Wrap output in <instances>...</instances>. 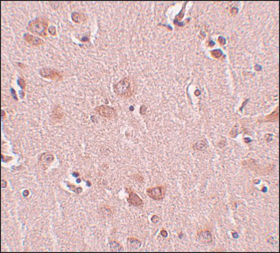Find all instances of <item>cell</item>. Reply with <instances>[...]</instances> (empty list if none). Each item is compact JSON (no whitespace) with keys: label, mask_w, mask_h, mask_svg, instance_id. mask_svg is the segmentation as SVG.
<instances>
[{"label":"cell","mask_w":280,"mask_h":253,"mask_svg":"<svg viewBox=\"0 0 280 253\" xmlns=\"http://www.w3.org/2000/svg\"><path fill=\"white\" fill-rule=\"evenodd\" d=\"M127 202L130 204L135 206H140L143 204L142 199L136 193L133 192L129 193V198H127Z\"/></svg>","instance_id":"ba28073f"},{"label":"cell","mask_w":280,"mask_h":253,"mask_svg":"<svg viewBox=\"0 0 280 253\" xmlns=\"http://www.w3.org/2000/svg\"><path fill=\"white\" fill-rule=\"evenodd\" d=\"M161 235L164 238H167L168 236V233L165 230H162L161 231Z\"/></svg>","instance_id":"2e32d148"},{"label":"cell","mask_w":280,"mask_h":253,"mask_svg":"<svg viewBox=\"0 0 280 253\" xmlns=\"http://www.w3.org/2000/svg\"><path fill=\"white\" fill-rule=\"evenodd\" d=\"M245 141L246 142H247L248 143V142H249L251 141V140L249 138H245Z\"/></svg>","instance_id":"d6986e66"},{"label":"cell","mask_w":280,"mask_h":253,"mask_svg":"<svg viewBox=\"0 0 280 253\" xmlns=\"http://www.w3.org/2000/svg\"><path fill=\"white\" fill-rule=\"evenodd\" d=\"M48 27V22L46 20L41 18H36L31 21L28 24L27 29L29 31L41 36L47 35L46 31Z\"/></svg>","instance_id":"6da1fadb"},{"label":"cell","mask_w":280,"mask_h":253,"mask_svg":"<svg viewBox=\"0 0 280 253\" xmlns=\"http://www.w3.org/2000/svg\"><path fill=\"white\" fill-rule=\"evenodd\" d=\"M195 147L198 150H205L207 148V144L205 141L203 140H200L197 142L195 144Z\"/></svg>","instance_id":"30bf717a"},{"label":"cell","mask_w":280,"mask_h":253,"mask_svg":"<svg viewBox=\"0 0 280 253\" xmlns=\"http://www.w3.org/2000/svg\"><path fill=\"white\" fill-rule=\"evenodd\" d=\"M95 110L100 115L105 118H113L116 115L115 110L109 106H100L97 107Z\"/></svg>","instance_id":"5b68a950"},{"label":"cell","mask_w":280,"mask_h":253,"mask_svg":"<svg viewBox=\"0 0 280 253\" xmlns=\"http://www.w3.org/2000/svg\"><path fill=\"white\" fill-rule=\"evenodd\" d=\"M114 92L119 96H125L129 93L131 84L127 78H125L119 81L114 86Z\"/></svg>","instance_id":"7a4b0ae2"},{"label":"cell","mask_w":280,"mask_h":253,"mask_svg":"<svg viewBox=\"0 0 280 253\" xmlns=\"http://www.w3.org/2000/svg\"><path fill=\"white\" fill-rule=\"evenodd\" d=\"M40 74L43 78L54 80H61L62 77L61 74L57 71L45 67L40 71Z\"/></svg>","instance_id":"277c9868"},{"label":"cell","mask_w":280,"mask_h":253,"mask_svg":"<svg viewBox=\"0 0 280 253\" xmlns=\"http://www.w3.org/2000/svg\"><path fill=\"white\" fill-rule=\"evenodd\" d=\"M111 248L116 252H121L123 250L122 246L116 242H112L111 243Z\"/></svg>","instance_id":"7c38bea8"},{"label":"cell","mask_w":280,"mask_h":253,"mask_svg":"<svg viewBox=\"0 0 280 253\" xmlns=\"http://www.w3.org/2000/svg\"><path fill=\"white\" fill-rule=\"evenodd\" d=\"M160 220V218L158 217L157 215H153L152 217H151V221L155 223V224H156Z\"/></svg>","instance_id":"9a60e30c"},{"label":"cell","mask_w":280,"mask_h":253,"mask_svg":"<svg viewBox=\"0 0 280 253\" xmlns=\"http://www.w3.org/2000/svg\"><path fill=\"white\" fill-rule=\"evenodd\" d=\"M24 38L28 43L35 47H38L39 45H42L44 43V41L42 39L28 33L24 34Z\"/></svg>","instance_id":"52a82bcc"},{"label":"cell","mask_w":280,"mask_h":253,"mask_svg":"<svg viewBox=\"0 0 280 253\" xmlns=\"http://www.w3.org/2000/svg\"><path fill=\"white\" fill-rule=\"evenodd\" d=\"M82 14L77 12H73L71 14V18L73 21L76 23H80L83 20Z\"/></svg>","instance_id":"8fae6325"},{"label":"cell","mask_w":280,"mask_h":253,"mask_svg":"<svg viewBox=\"0 0 280 253\" xmlns=\"http://www.w3.org/2000/svg\"><path fill=\"white\" fill-rule=\"evenodd\" d=\"M262 192H267V188H266V187H263V188L262 189Z\"/></svg>","instance_id":"ac0fdd59"},{"label":"cell","mask_w":280,"mask_h":253,"mask_svg":"<svg viewBox=\"0 0 280 253\" xmlns=\"http://www.w3.org/2000/svg\"><path fill=\"white\" fill-rule=\"evenodd\" d=\"M48 32L51 35L55 36L56 34V29L55 26H51L48 29Z\"/></svg>","instance_id":"4fadbf2b"},{"label":"cell","mask_w":280,"mask_h":253,"mask_svg":"<svg viewBox=\"0 0 280 253\" xmlns=\"http://www.w3.org/2000/svg\"><path fill=\"white\" fill-rule=\"evenodd\" d=\"M197 238L200 242L203 244L210 243L213 240L212 235L209 231L207 230L200 231L198 233Z\"/></svg>","instance_id":"8992f818"},{"label":"cell","mask_w":280,"mask_h":253,"mask_svg":"<svg viewBox=\"0 0 280 253\" xmlns=\"http://www.w3.org/2000/svg\"><path fill=\"white\" fill-rule=\"evenodd\" d=\"M18 84L21 87V88L23 89H25V87H26V84H25V82L22 79H19L18 80Z\"/></svg>","instance_id":"5bb4252c"},{"label":"cell","mask_w":280,"mask_h":253,"mask_svg":"<svg viewBox=\"0 0 280 253\" xmlns=\"http://www.w3.org/2000/svg\"><path fill=\"white\" fill-rule=\"evenodd\" d=\"M164 189L162 186H158L146 189V194L151 198L156 200H161L164 196Z\"/></svg>","instance_id":"3957f363"},{"label":"cell","mask_w":280,"mask_h":253,"mask_svg":"<svg viewBox=\"0 0 280 253\" xmlns=\"http://www.w3.org/2000/svg\"><path fill=\"white\" fill-rule=\"evenodd\" d=\"M141 246V243L136 238L130 237L127 240V246L129 249L138 250Z\"/></svg>","instance_id":"9c48e42d"},{"label":"cell","mask_w":280,"mask_h":253,"mask_svg":"<svg viewBox=\"0 0 280 253\" xmlns=\"http://www.w3.org/2000/svg\"><path fill=\"white\" fill-rule=\"evenodd\" d=\"M232 235H233V237H234V238H238V234H237V233L236 232H234L232 233Z\"/></svg>","instance_id":"e0dca14e"}]
</instances>
